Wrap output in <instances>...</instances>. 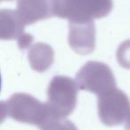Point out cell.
Returning <instances> with one entry per match:
<instances>
[{"mask_svg":"<svg viewBox=\"0 0 130 130\" xmlns=\"http://www.w3.org/2000/svg\"><path fill=\"white\" fill-rule=\"evenodd\" d=\"M76 79L78 88L98 96L116 88L112 71L108 65L99 61H87L78 71Z\"/></svg>","mask_w":130,"mask_h":130,"instance_id":"cell-4","label":"cell"},{"mask_svg":"<svg viewBox=\"0 0 130 130\" xmlns=\"http://www.w3.org/2000/svg\"><path fill=\"white\" fill-rule=\"evenodd\" d=\"M16 13L24 25H29L54 16V0H18Z\"/></svg>","mask_w":130,"mask_h":130,"instance_id":"cell-8","label":"cell"},{"mask_svg":"<svg viewBox=\"0 0 130 130\" xmlns=\"http://www.w3.org/2000/svg\"><path fill=\"white\" fill-rule=\"evenodd\" d=\"M111 10L112 0H54V16L69 22L101 19Z\"/></svg>","mask_w":130,"mask_h":130,"instance_id":"cell-2","label":"cell"},{"mask_svg":"<svg viewBox=\"0 0 130 130\" xmlns=\"http://www.w3.org/2000/svg\"><path fill=\"white\" fill-rule=\"evenodd\" d=\"M1 1H11V0H1Z\"/></svg>","mask_w":130,"mask_h":130,"instance_id":"cell-13","label":"cell"},{"mask_svg":"<svg viewBox=\"0 0 130 130\" xmlns=\"http://www.w3.org/2000/svg\"><path fill=\"white\" fill-rule=\"evenodd\" d=\"M29 61L31 68L38 72H45L54 61V52L49 45L37 43L29 51Z\"/></svg>","mask_w":130,"mask_h":130,"instance_id":"cell-9","label":"cell"},{"mask_svg":"<svg viewBox=\"0 0 130 130\" xmlns=\"http://www.w3.org/2000/svg\"><path fill=\"white\" fill-rule=\"evenodd\" d=\"M69 44L78 54H91L95 47V28L93 21L70 22Z\"/></svg>","mask_w":130,"mask_h":130,"instance_id":"cell-6","label":"cell"},{"mask_svg":"<svg viewBox=\"0 0 130 130\" xmlns=\"http://www.w3.org/2000/svg\"><path fill=\"white\" fill-rule=\"evenodd\" d=\"M117 60L121 67L130 70V39L120 44L117 51Z\"/></svg>","mask_w":130,"mask_h":130,"instance_id":"cell-11","label":"cell"},{"mask_svg":"<svg viewBox=\"0 0 130 130\" xmlns=\"http://www.w3.org/2000/svg\"><path fill=\"white\" fill-rule=\"evenodd\" d=\"M78 84L66 76L54 77L47 89V107L51 118L64 119L77 104Z\"/></svg>","mask_w":130,"mask_h":130,"instance_id":"cell-3","label":"cell"},{"mask_svg":"<svg viewBox=\"0 0 130 130\" xmlns=\"http://www.w3.org/2000/svg\"><path fill=\"white\" fill-rule=\"evenodd\" d=\"M41 130H78L77 126L68 119L50 118L43 126Z\"/></svg>","mask_w":130,"mask_h":130,"instance_id":"cell-10","label":"cell"},{"mask_svg":"<svg viewBox=\"0 0 130 130\" xmlns=\"http://www.w3.org/2000/svg\"><path fill=\"white\" fill-rule=\"evenodd\" d=\"M125 128H126V130H130V112H129V114H128L127 118H126Z\"/></svg>","mask_w":130,"mask_h":130,"instance_id":"cell-12","label":"cell"},{"mask_svg":"<svg viewBox=\"0 0 130 130\" xmlns=\"http://www.w3.org/2000/svg\"><path fill=\"white\" fill-rule=\"evenodd\" d=\"M2 108L11 119L39 127L51 118L46 103L23 93L13 94L6 103H2Z\"/></svg>","mask_w":130,"mask_h":130,"instance_id":"cell-1","label":"cell"},{"mask_svg":"<svg viewBox=\"0 0 130 130\" xmlns=\"http://www.w3.org/2000/svg\"><path fill=\"white\" fill-rule=\"evenodd\" d=\"M130 112V101L120 89L114 88L98 96V114L102 122L108 126H119Z\"/></svg>","mask_w":130,"mask_h":130,"instance_id":"cell-5","label":"cell"},{"mask_svg":"<svg viewBox=\"0 0 130 130\" xmlns=\"http://www.w3.org/2000/svg\"><path fill=\"white\" fill-rule=\"evenodd\" d=\"M24 25L16 11L1 10L0 12V38L4 40L16 39L21 49L28 48L33 41L30 34L24 32Z\"/></svg>","mask_w":130,"mask_h":130,"instance_id":"cell-7","label":"cell"}]
</instances>
